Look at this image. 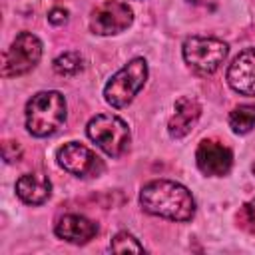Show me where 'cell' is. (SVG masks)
Wrapping results in <instances>:
<instances>
[{
  "instance_id": "9",
  "label": "cell",
  "mask_w": 255,
  "mask_h": 255,
  "mask_svg": "<svg viewBox=\"0 0 255 255\" xmlns=\"http://www.w3.org/2000/svg\"><path fill=\"white\" fill-rule=\"evenodd\" d=\"M195 161L201 173L209 177H223L233 165V151L217 139H201L195 151Z\"/></svg>"
},
{
  "instance_id": "10",
  "label": "cell",
  "mask_w": 255,
  "mask_h": 255,
  "mask_svg": "<svg viewBox=\"0 0 255 255\" xmlns=\"http://www.w3.org/2000/svg\"><path fill=\"white\" fill-rule=\"evenodd\" d=\"M227 84L241 96H255V48L239 52L227 68Z\"/></svg>"
},
{
  "instance_id": "3",
  "label": "cell",
  "mask_w": 255,
  "mask_h": 255,
  "mask_svg": "<svg viewBox=\"0 0 255 255\" xmlns=\"http://www.w3.org/2000/svg\"><path fill=\"white\" fill-rule=\"evenodd\" d=\"M147 82V62L143 58L129 60L120 68L104 88V100L112 108H126Z\"/></svg>"
},
{
  "instance_id": "15",
  "label": "cell",
  "mask_w": 255,
  "mask_h": 255,
  "mask_svg": "<svg viewBox=\"0 0 255 255\" xmlns=\"http://www.w3.org/2000/svg\"><path fill=\"white\" fill-rule=\"evenodd\" d=\"M84 68V60L78 52H64L54 60V72L60 76H76Z\"/></svg>"
},
{
  "instance_id": "21",
  "label": "cell",
  "mask_w": 255,
  "mask_h": 255,
  "mask_svg": "<svg viewBox=\"0 0 255 255\" xmlns=\"http://www.w3.org/2000/svg\"><path fill=\"white\" fill-rule=\"evenodd\" d=\"M251 203H253V205H255V199H253V201H251Z\"/></svg>"
},
{
  "instance_id": "20",
  "label": "cell",
  "mask_w": 255,
  "mask_h": 255,
  "mask_svg": "<svg viewBox=\"0 0 255 255\" xmlns=\"http://www.w3.org/2000/svg\"><path fill=\"white\" fill-rule=\"evenodd\" d=\"M253 173H255V163H253Z\"/></svg>"
},
{
  "instance_id": "5",
  "label": "cell",
  "mask_w": 255,
  "mask_h": 255,
  "mask_svg": "<svg viewBox=\"0 0 255 255\" xmlns=\"http://www.w3.org/2000/svg\"><path fill=\"white\" fill-rule=\"evenodd\" d=\"M229 54V46L217 38L191 36L183 42V60L199 76H209L219 70Z\"/></svg>"
},
{
  "instance_id": "18",
  "label": "cell",
  "mask_w": 255,
  "mask_h": 255,
  "mask_svg": "<svg viewBox=\"0 0 255 255\" xmlns=\"http://www.w3.org/2000/svg\"><path fill=\"white\" fill-rule=\"evenodd\" d=\"M2 157L6 159V163H14V161H18V159L22 157V149H20V145H18L16 141L6 139V141L2 143Z\"/></svg>"
},
{
  "instance_id": "14",
  "label": "cell",
  "mask_w": 255,
  "mask_h": 255,
  "mask_svg": "<svg viewBox=\"0 0 255 255\" xmlns=\"http://www.w3.org/2000/svg\"><path fill=\"white\" fill-rule=\"evenodd\" d=\"M229 128L235 133H249L255 128V104H241L229 114Z\"/></svg>"
},
{
  "instance_id": "7",
  "label": "cell",
  "mask_w": 255,
  "mask_h": 255,
  "mask_svg": "<svg viewBox=\"0 0 255 255\" xmlns=\"http://www.w3.org/2000/svg\"><path fill=\"white\" fill-rule=\"evenodd\" d=\"M133 22V10L120 0H106L92 10L90 28L98 36H114L128 30Z\"/></svg>"
},
{
  "instance_id": "19",
  "label": "cell",
  "mask_w": 255,
  "mask_h": 255,
  "mask_svg": "<svg viewBox=\"0 0 255 255\" xmlns=\"http://www.w3.org/2000/svg\"><path fill=\"white\" fill-rule=\"evenodd\" d=\"M48 20H50V24L60 26V24H64L68 20V10L66 8H52L50 14H48Z\"/></svg>"
},
{
  "instance_id": "2",
  "label": "cell",
  "mask_w": 255,
  "mask_h": 255,
  "mask_svg": "<svg viewBox=\"0 0 255 255\" xmlns=\"http://www.w3.org/2000/svg\"><path fill=\"white\" fill-rule=\"evenodd\" d=\"M66 116V98L60 92H38L26 104V129L34 137H48L64 126Z\"/></svg>"
},
{
  "instance_id": "6",
  "label": "cell",
  "mask_w": 255,
  "mask_h": 255,
  "mask_svg": "<svg viewBox=\"0 0 255 255\" xmlns=\"http://www.w3.org/2000/svg\"><path fill=\"white\" fill-rule=\"evenodd\" d=\"M40 58H42V42L38 40V36H34L32 32H20L4 52L2 74L6 78L24 76L36 68Z\"/></svg>"
},
{
  "instance_id": "16",
  "label": "cell",
  "mask_w": 255,
  "mask_h": 255,
  "mask_svg": "<svg viewBox=\"0 0 255 255\" xmlns=\"http://www.w3.org/2000/svg\"><path fill=\"white\" fill-rule=\"evenodd\" d=\"M110 249H112V251H116V253H126V251L143 253V251H145V249H143V245H141V243H139L131 233H128V231H120V233L112 239Z\"/></svg>"
},
{
  "instance_id": "12",
  "label": "cell",
  "mask_w": 255,
  "mask_h": 255,
  "mask_svg": "<svg viewBox=\"0 0 255 255\" xmlns=\"http://www.w3.org/2000/svg\"><path fill=\"white\" fill-rule=\"evenodd\" d=\"M201 116V106L195 98L191 96H181L175 106H173V116L169 118V124H167V131L171 137L179 139L183 135H187L191 131V128L197 124Z\"/></svg>"
},
{
  "instance_id": "8",
  "label": "cell",
  "mask_w": 255,
  "mask_h": 255,
  "mask_svg": "<svg viewBox=\"0 0 255 255\" xmlns=\"http://www.w3.org/2000/svg\"><path fill=\"white\" fill-rule=\"evenodd\" d=\"M56 159L60 167H64L68 173L78 177H96L104 171V161L100 159V155H96V151H92L90 147L78 141L64 143L58 149Z\"/></svg>"
},
{
  "instance_id": "4",
  "label": "cell",
  "mask_w": 255,
  "mask_h": 255,
  "mask_svg": "<svg viewBox=\"0 0 255 255\" xmlns=\"http://www.w3.org/2000/svg\"><path fill=\"white\" fill-rule=\"evenodd\" d=\"M88 137L108 155L120 157L129 147V128L128 124L112 114H98L88 122Z\"/></svg>"
},
{
  "instance_id": "1",
  "label": "cell",
  "mask_w": 255,
  "mask_h": 255,
  "mask_svg": "<svg viewBox=\"0 0 255 255\" xmlns=\"http://www.w3.org/2000/svg\"><path fill=\"white\" fill-rule=\"evenodd\" d=\"M143 211L169 221H189L195 215V199L187 187L171 179H153L139 191Z\"/></svg>"
},
{
  "instance_id": "13",
  "label": "cell",
  "mask_w": 255,
  "mask_h": 255,
  "mask_svg": "<svg viewBox=\"0 0 255 255\" xmlns=\"http://www.w3.org/2000/svg\"><path fill=\"white\" fill-rule=\"evenodd\" d=\"M52 193V183L48 175L34 171V173H24L16 181V195L28 203V205H40L44 203Z\"/></svg>"
},
{
  "instance_id": "11",
  "label": "cell",
  "mask_w": 255,
  "mask_h": 255,
  "mask_svg": "<svg viewBox=\"0 0 255 255\" xmlns=\"http://www.w3.org/2000/svg\"><path fill=\"white\" fill-rule=\"evenodd\" d=\"M54 231L60 239H64L68 243L84 245V243H88L90 239H94L98 235V223H94L92 219H88L84 215L68 213V215L58 219Z\"/></svg>"
},
{
  "instance_id": "17",
  "label": "cell",
  "mask_w": 255,
  "mask_h": 255,
  "mask_svg": "<svg viewBox=\"0 0 255 255\" xmlns=\"http://www.w3.org/2000/svg\"><path fill=\"white\" fill-rule=\"evenodd\" d=\"M237 219H239V225H241L245 231H249L251 235H255V205H253V203H245V205L241 207Z\"/></svg>"
}]
</instances>
